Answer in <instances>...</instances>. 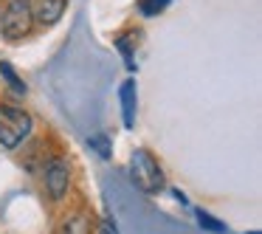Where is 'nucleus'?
I'll list each match as a JSON object with an SVG mask.
<instances>
[{"instance_id":"1","label":"nucleus","mask_w":262,"mask_h":234,"mask_svg":"<svg viewBox=\"0 0 262 234\" xmlns=\"http://www.w3.org/2000/svg\"><path fill=\"white\" fill-rule=\"evenodd\" d=\"M34 130V119L23 108L14 104H0V147L17 150Z\"/></svg>"},{"instance_id":"2","label":"nucleus","mask_w":262,"mask_h":234,"mask_svg":"<svg viewBox=\"0 0 262 234\" xmlns=\"http://www.w3.org/2000/svg\"><path fill=\"white\" fill-rule=\"evenodd\" d=\"M130 181L141 189L144 195H158L164 189L166 178L161 164L147 153V150H133L130 155Z\"/></svg>"},{"instance_id":"3","label":"nucleus","mask_w":262,"mask_h":234,"mask_svg":"<svg viewBox=\"0 0 262 234\" xmlns=\"http://www.w3.org/2000/svg\"><path fill=\"white\" fill-rule=\"evenodd\" d=\"M34 26V12H31V0H9L6 12L0 14V34L6 40H20L26 37Z\"/></svg>"},{"instance_id":"4","label":"nucleus","mask_w":262,"mask_h":234,"mask_svg":"<svg viewBox=\"0 0 262 234\" xmlns=\"http://www.w3.org/2000/svg\"><path fill=\"white\" fill-rule=\"evenodd\" d=\"M42 181H46V192L54 203L68 195V186H71V164L65 158H51L42 169Z\"/></svg>"},{"instance_id":"5","label":"nucleus","mask_w":262,"mask_h":234,"mask_svg":"<svg viewBox=\"0 0 262 234\" xmlns=\"http://www.w3.org/2000/svg\"><path fill=\"white\" fill-rule=\"evenodd\" d=\"M34 12V20L40 26H54L59 23V17L65 14V0H37V9H31Z\"/></svg>"},{"instance_id":"6","label":"nucleus","mask_w":262,"mask_h":234,"mask_svg":"<svg viewBox=\"0 0 262 234\" xmlns=\"http://www.w3.org/2000/svg\"><path fill=\"white\" fill-rule=\"evenodd\" d=\"M119 96H121V116H124V127H127V130H133V127H136V99H138L136 79L121 82Z\"/></svg>"},{"instance_id":"7","label":"nucleus","mask_w":262,"mask_h":234,"mask_svg":"<svg viewBox=\"0 0 262 234\" xmlns=\"http://www.w3.org/2000/svg\"><path fill=\"white\" fill-rule=\"evenodd\" d=\"M93 231V215L85 209L74 211L62 220V226L57 228V234H91Z\"/></svg>"},{"instance_id":"8","label":"nucleus","mask_w":262,"mask_h":234,"mask_svg":"<svg viewBox=\"0 0 262 234\" xmlns=\"http://www.w3.org/2000/svg\"><path fill=\"white\" fill-rule=\"evenodd\" d=\"M0 76H3V79L9 82V88H12L14 93H26V91H29V88H26V82L20 79L17 71H14L9 62H0Z\"/></svg>"},{"instance_id":"9","label":"nucleus","mask_w":262,"mask_h":234,"mask_svg":"<svg viewBox=\"0 0 262 234\" xmlns=\"http://www.w3.org/2000/svg\"><path fill=\"white\" fill-rule=\"evenodd\" d=\"M88 147L96 150L99 158H104V161H107L110 155H113V144H110V138H107V136H102V133H96V136L88 138Z\"/></svg>"},{"instance_id":"10","label":"nucleus","mask_w":262,"mask_h":234,"mask_svg":"<svg viewBox=\"0 0 262 234\" xmlns=\"http://www.w3.org/2000/svg\"><path fill=\"white\" fill-rule=\"evenodd\" d=\"M169 3L172 0H138V12H141L144 17H158Z\"/></svg>"},{"instance_id":"11","label":"nucleus","mask_w":262,"mask_h":234,"mask_svg":"<svg viewBox=\"0 0 262 234\" xmlns=\"http://www.w3.org/2000/svg\"><path fill=\"white\" fill-rule=\"evenodd\" d=\"M198 223H200V228H209V231H214V234H226L228 231L226 223H220L217 217H211L209 211H203V209H198Z\"/></svg>"},{"instance_id":"12","label":"nucleus","mask_w":262,"mask_h":234,"mask_svg":"<svg viewBox=\"0 0 262 234\" xmlns=\"http://www.w3.org/2000/svg\"><path fill=\"white\" fill-rule=\"evenodd\" d=\"M99 234H119V226H116L113 217H102V223H99Z\"/></svg>"},{"instance_id":"13","label":"nucleus","mask_w":262,"mask_h":234,"mask_svg":"<svg viewBox=\"0 0 262 234\" xmlns=\"http://www.w3.org/2000/svg\"><path fill=\"white\" fill-rule=\"evenodd\" d=\"M172 195H175V200H181V203H186V195H183L181 189H175V192H172Z\"/></svg>"}]
</instances>
